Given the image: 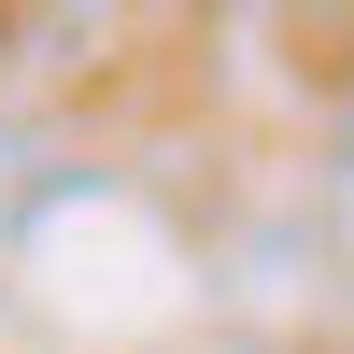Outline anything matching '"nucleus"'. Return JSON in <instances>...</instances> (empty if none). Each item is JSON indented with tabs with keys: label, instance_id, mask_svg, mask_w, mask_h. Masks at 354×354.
<instances>
[]
</instances>
